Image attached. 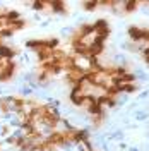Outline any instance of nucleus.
Returning a JSON list of instances; mask_svg holds the SVG:
<instances>
[{
    "label": "nucleus",
    "instance_id": "obj_1",
    "mask_svg": "<svg viewBox=\"0 0 149 151\" xmlns=\"http://www.w3.org/2000/svg\"><path fill=\"white\" fill-rule=\"evenodd\" d=\"M70 67L75 69V70H79L84 76L93 74L94 70L98 69L96 64H94V58L91 55H87V53H75L72 57V60H70Z\"/></svg>",
    "mask_w": 149,
    "mask_h": 151
},
{
    "label": "nucleus",
    "instance_id": "obj_2",
    "mask_svg": "<svg viewBox=\"0 0 149 151\" xmlns=\"http://www.w3.org/2000/svg\"><path fill=\"white\" fill-rule=\"evenodd\" d=\"M14 57V50H10L5 45H0V58H12Z\"/></svg>",
    "mask_w": 149,
    "mask_h": 151
},
{
    "label": "nucleus",
    "instance_id": "obj_3",
    "mask_svg": "<svg viewBox=\"0 0 149 151\" xmlns=\"http://www.w3.org/2000/svg\"><path fill=\"white\" fill-rule=\"evenodd\" d=\"M149 113L146 112V110H135L134 112V119L137 120V122H144V120H148Z\"/></svg>",
    "mask_w": 149,
    "mask_h": 151
},
{
    "label": "nucleus",
    "instance_id": "obj_4",
    "mask_svg": "<svg viewBox=\"0 0 149 151\" xmlns=\"http://www.w3.org/2000/svg\"><path fill=\"white\" fill-rule=\"evenodd\" d=\"M34 93V89L28 84H22L21 86V94H24V96H31V94Z\"/></svg>",
    "mask_w": 149,
    "mask_h": 151
},
{
    "label": "nucleus",
    "instance_id": "obj_5",
    "mask_svg": "<svg viewBox=\"0 0 149 151\" xmlns=\"http://www.w3.org/2000/svg\"><path fill=\"white\" fill-rule=\"evenodd\" d=\"M113 60H115L118 65H125V62H127L125 55H115V57H113Z\"/></svg>",
    "mask_w": 149,
    "mask_h": 151
},
{
    "label": "nucleus",
    "instance_id": "obj_6",
    "mask_svg": "<svg viewBox=\"0 0 149 151\" xmlns=\"http://www.w3.org/2000/svg\"><path fill=\"white\" fill-rule=\"evenodd\" d=\"M134 77H135V79H139V81H148V76H146V72H142V70H137Z\"/></svg>",
    "mask_w": 149,
    "mask_h": 151
},
{
    "label": "nucleus",
    "instance_id": "obj_7",
    "mask_svg": "<svg viewBox=\"0 0 149 151\" xmlns=\"http://www.w3.org/2000/svg\"><path fill=\"white\" fill-rule=\"evenodd\" d=\"M82 5H84V9L91 10V9H94V7H96V5H98V2H96V0H93V2H84Z\"/></svg>",
    "mask_w": 149,
    "mask_h": 151
},
{
    "label": "nucleus",
    "instance_id": "obj_8",
    "mask_svg": "<svg viewBox=\"0 0 149 151\" xmlns=\"http://www.w3.org/2000/svg\"><path fill=\"white\" fill-rule=\"evenodd\" d=\"M60 33H62L64 36H69L70 33H74V29H72V28H62V31H60Z\"/></svg>",
    "mask_w": 149,
    "mask_h": 151
},
{
    "label": "nucleus",
    "instance_id": "obj_9",
    "mask_svg": "<svg viewBox=\"0 0 149 151\" xmlns=\"http://www.w3.org/2000/svg\"><path fill=\"white\" fill-rule=\"evenodd\" d=\"M148 96H149V91H142V93L139 94V98H140V100H144V98H148Z\"/></svg>",
    "mask_w": 149,
    "mask_h": 151
},
{
    "label": "nucleus",
    "instance_id": "obj_10",
    "mask_svg": "<svg viewBox=\"0 0 149 151\" xmlns=\"http://www.w3.org/2000/svg\"><path fill=\"white\" fill-rule=\"evenodd\" d=\"M118 148H120V150H129V146H127L125 142H120V144H118Z\"/></svg>",
    "mask_w": 149,
    "mask_h": 151
},
{
    "label": "nucleus",
    "instance_id": "obj_11",
    "mask_svg": "<svg viewBox=\"0 0 149 151\" xmlns=\"http://www.w3.org/2000/svg\"><path fill=\"white\" fill-rule=\"evenodd\" d=\"M47 26H50V21H43L41 22V28H47Z\"/></svg>",
    "mask_w": 149,
    "mask_h": 151
},
{
    "label": "nucleus",
    "instance_id": "obj_12",
    "mask_svg": "<svg viewBox=\"0 0 149 151\" xmlns=\"http://www.w3.org/2000/svg\"><path fill=\"white\" fill-rule=\"evenodd\" d=\"M129 151H139V150H137V148H130Z\"/></svg>",
    "mask_w": 149,
    "mask_h": 151
},
{
    "label": "nucleus",
    "instance_id": "obj_13",
    "mask_svg": "<svg viewBox=\"0 0 149 151\" xmlns=\"http://www.w3.org/2000/svg\"><path fill=\"white\" fill-rule=\"evenodd\" d=\"M2 94H4V89H2V88H0V96H2Z\"/></svg>",
    "mask_w": 149,
    "mask_h": 151
}]
</instances>
